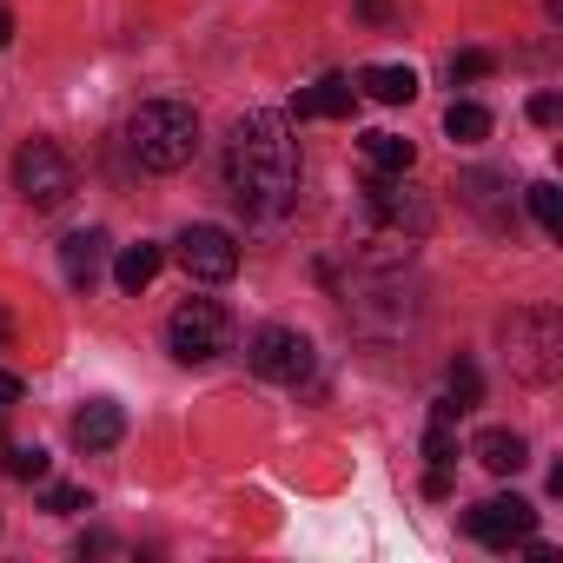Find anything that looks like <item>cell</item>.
Segmentation results:
<instances>
[{
	"label": "cell",
	"mask_w": 563,
	"mask_h": 563,
	"mask_svg": "<svg viewBox=\"0 0 563 563\" xmlns=\"http://www.w3.org/2000/svg\"><path fill=\"white\" fill-rule=\"evenodd\" d=\"M444 133H451L457 146H477V140H490V113H484L477 100H451V113H444Z\"/></svg>",
	"instance_id": "cell-18"
},
{
	"label": "cell",
	"mask_w": 563,
	"mask_h": 563,
	"mask_svg": "<svg viewBox=\"0 0 563 563\" xmlns=\"http://www.w3.org/2000/svg\"><path fill=\"white\" fill-rule=\"evenodd\" d=\"M497 186H504V179H497V173H464V179H457V192H464V199H471V206H477V212H490V225H497V232H504V225H510V219H504V212H497Z\"/></svg>",
	"instance_id": "cell-19"
},
{
	"label": "cell",
	"mask_w": 563,
	"mask_h": 563,
	"mask_svg": "<svg viewBox=\"0 0 563 563\" xmlns=\"http://www.w3.org/2000/svg\"><path fill=\"white\" fill-rule=\"evenodd\" d=\"M365 212H372L378 225H391V232H411V239H424V232H431V199H424L418 186L391 179V173L365 179Z\"/></svg>",
	"instance_id": "cell-8"
},
{
	"label": "cell",
	"mask_w": 563,
	"mask_h": 563,
	"mask_svg": "<svg viewBox=\"0 0 563 563\" xmlns=\"http://www.w3.org/2000/svg\"><path fill=\"white\" fill-rule=\"evenodd\" d=\"M47 471H54V457H47L41 444H14V451H8V477H14V484H41Z\"/></svg>",
	"instance_id": "cell-21"
},
{
	"label": "cell",
	"mask_w": 563,
	"mask_h": 563,
	"mask_svg": "<svg viewBox=\"0 0 563 563\" xmlns=\"http://www.w3.org/2000/svg\"><path fill=\"white\" fill-rule=\"evenodd\" d=\"M352 87L372 93L378 107H411V100H418V74H411V67H358Z\"/></svg>",
	"instance_id": "cell-14"
},
{
	"label": "cell",
	"mask_w": 563,
	"mask_h": 563,
	"mask_svg": "<svg viewBox=\"0 0 563 563\" xmlns=\"http://www.w3.org/2000/svg\"><path fill=\"white\" fill-rule=\"evenodd\" d=\"M166 345H173L179 365H206V358H219V352L232 345V312H225L219 299H186V306L166 319Z\"/></svg>",
	"instance_id": "cell-5"
},
{
	"label": "cell",
	"mask_w": 563,
	"mask_h": 563,
	"mask_svg": "<svg viewBox=\"0 0 563 563\" xmlns=\"http://www.w3.org/2000/svg\"><path fill=\"white\" fill-rule=\"evenodd\" d=\"M352 107H358V87L345 74H325L319 87H306L292 100V120H352Z\"/></svg>",
	"instance_id": "cell-10"
},
{
	"label": "cell",
	"mask_w": 563,
	"mask_h": 563,
	"mask_svg": "<svg viewBox=\"0 0 563 563\" xmlns=\"http://www.w3.org/2000/svg\"><path fill=\"white\" fill-rule=\"evenodd\" d=\"M424 497H451V477H444L438 464H431V477H424Z\"/></svg>",
	"instance_id": "cell-27"
},
{
	"label": "cell",
	"mask_w": 563,
	"mask_h": 563,
	"mask_svg": "<svg viewBox=\"0 0 563 563\" xmlns=\"http://www.w3.org/2000/svg\"><path fill=\"white\" fill-rule=\"evenodd\" d=\"M424 457H431L438 471L457 464V405H438V411H431V424H424Z\"/></svg>",
	"instance_id": "cell-16"
},
{
	"label": "cell",
	"mask_w": 563,
	"mask_h": 563,
	"mask_svg": "<svg viewBox=\"0 0 563 563\" xmlns=\"http://www.w3.org/2000/svg\"><path fill=\"white\" fill-rule=\"evenodd\" d=\"M14 186H21V199H27L34 212H60V206L80 192V173H74V159H67L54 140H27L21 159H14Z\"/></svg>",
	"instance_id": "cell-4"
},
{
	"label": "cell",
	"mask_w": 563,
	"mask_h": 563,
	"mask_svg": "<svg viewBox=\"0 0 563 563\" xmlns=\"http://www.w3.org/2000/svg\"><path fill=\"white\" fill-rule=\"evenodd\" d=\"M173 245H179L186 278H199V286H225V278L239 272V239L225 225H186Z\"/></svg>",
	"instance_id": "cell-7"
},
{
	"label": "cell",
	"mask_w": 563,
	"mask_h": 563,
	"mask_svg": "<svg viewBox=\"0 0 563 563\" xmlns=\"http://www.w3.org/2000/svg\"><path fill=\"white\" fill-rule=\"evenodd\" d=\"M451 405H457V411L484 405V372H477L471 358H457V365H451Z\"/></svg>",
	"instance_id": "cell-23"
},
{
	"label": "cell",
	"mask_w": 563,
	"mask_h": 563,
	"mask_svg": "<svg viewBox=\"0 0 563 563\" xmlns=\"http://www.w3.org/2000/svg\"><path fill=\"white\" fill-rule=\"evenodd\" d=\"M225 192L252 219H278L299 199V140L278 113H245L225 140Z\"/></svg>",
	"instance_id": "cell-1"
},
{
	"label": "cell",
	"mask_w": 563,
	"mask_h": 563,
	"mask_svg": "<svg viewBox=\"0 0 563 563\" xmlns=\"http://www.w3.org/2000/svg\"><path fill=\"white\" fill-rule=\"evenodd\" d=\"M8 41H14V14H8V8H0V47H8Z\"/></svg>",
	"instance_id": "cell-29"
},
{
	"label": "cell",
	"mask_w": 563,
	"mask_h": 563,
	"mask_svg": "<svg viewBox=\"0 0 563 563\" xmlns=\"http://www.w3.org/2000/svg\"><path fill=\"white\" fill-rule=\"evenodd\" d=\"M358 146H365V159H372L378 173H411V159H418V146H411L405 133H365Z\"/></svg>",
	"instance_id": "cell-17"
},
{
	"label": "cell",
	"mask_w": 563,
	"mask_h": 563,
	"mask_svg": "<svg viewBox=\"0 0 563 563\" xmlns=\"http://www.w3.org/2000/svg\"><path fill=\"white\" fill-rule=\"evenodd\" d=\"M245 358H252V372L272 378V385H306V378H312V339L292 332V325H258L252 345H245Z\"/></svg>",
	"instance_id": "cell-6"
},
{
	"label": "cell",
	"mask_w": 563,
	"mask_h": 563,
	"mask_svg": "<svg viewBox=\"0 0 563 563\" xmlns=\"http://www.w3.org/2000/svg\"><path fill=\"white\" fill-rule=\"evenodd\" d=\"M352 8H358V21H372V27H391V21H398L391 0H352Z\"/></svg>",
	"instance_id": "cell-25"
},
{
	"label": "cell",
	"mask_w": 563,
	"mask_h": 563,
	"mask_svg": "<svg viewBox=\"0 0 563 563\" xmlns=\"http://www.w3.org/2000/svg\"><path fill=\"white\" fill-rule=\"evenodd\" d=\"M41 504H47V510H60V517H74V510H93L80 484H47V497H41Z\"/></svg>",
	"instance_id": "cell-24"
},
{
	"label": "cell",
	"mask_w": 563,
	"mask_h": 563,
	"mask_svg": "<svg viewBox=\"0 0 563 563\" xmlns=\"http://www.w3.org/2000/svg\"><path fill=\"white\" fill-rule=\"evenodd\" d=\"M523 199H530V212H537V225H543L550 239H563V192H556L550 179H537V186H530Z\"/></svg>",
	"instance_id": "cell-20"
},
{
	"label": "cell",
	"mask_w": 563,
	"mask_h": 563,
	"mask_svg": "<svg viewBox=\"0 0 563 563\" xmlns=\"http://www.w3.org/2000/svg\"><path fill=\"white\" fill-rule=\"evenodd\" d=\"M556 113H563L556 93H537V100H530V120H537V126H556Z\"/></svg>",
	"instance_id": "cell-26"
},
{
	"label": "cell",
	"mask_w": 563,
	"mask_h": 563,
	"mask_svg": "<svg viewBox=\"0 0 563 563\" xmlns=\"http://www.w3.org/2000/svg\"><path fill=\"white\" fill-rule=\"evenodd\" d=\"M504 345H510V372L523 385H550L563 372V319L556 312H510Z\"/></svg>",
	"instance_id": "cell-3"
},
{
	"label": "cell",
	"mask_w": 563,
	"mask_h": 563,
	"mask_svg": "<svg viewBox=\"0 0 563 563\" xmlns=\"http://www.w3.org/2000/svg\"><path fill=\"white\" fill-rule=\"evenodd\" d=\"M471 457L490 471V477H517L523 464H530V444L517 438V431H504V424H490V431H477L471 438Z\"/></svg>",
	"instance_id": "cell-11"
},
{
	"label": "cell",
	"mask_w": 563,
	"mask_h": 563,
	"mask_svg": "<svg viewBox=\"0 0 563 563\" xmlns=\"http://www.w3.org/2000/svg\"><path fill=\"white\" fill-rule=\"evenodd\" d=\"M8 339H14V325H8V312H0V345H8Z\"/></svg>",
	"instance_id": "cell-30"
},
{
	"label": "cell",
	"mask_w": 563,
	"mask_h": 563,
	"mask_svg": "<svg viewBox=\"0 0 563 563\" xmlns=\"http://www.w3.org/2000/svg\"><path fill=\"white\" fill-rule=\"evenodd\" d=\"M60 265H67V286L74 292H93V278L107 265V232H67L60 239Z\"/></svg>",
	"instance_id": "cell-12"
},
{
	"label": "cell",
	"mask_w": 563,
	"mask_h": 563,
	"mask_svg": "<svg viewBox=\"0 0 563 563\" xmlns=\"http://www.w3.org/2000/svg\"><path fill=\"white\" fill-rule=\"evenodd\" d=\"M120 438H126V411L107 405V398H93V405L74 418V444H80V451H113Z\"/></svg>",
	"instance_id": "cell-13"
},
{
	"label": "cell",
	"mask_w": 563,
	"mask_h": 563,
	"mask_svg": "<svg viewBox=\"0 0 563 563\" xmlns=\"http://www.w3.org/2000/svg\"><path fill=\"white\" fill-rule=\"evenodd\" d=\"M126 153L146 166V173H179L192 153H199V113L186 100H146L133 120H126Z\"/></svg>",
	"instance_id": "cell-2"
},
{
	"label": "cell",
	"mask_w": 563,
	"mask_h": 563,
	"mask_svg": "<svg viewBox=\"0 0 563 563\" xmlns=\"http://www.w3.org/2000/svg\"><path fill=\"white\" fill-rule=\"evenodd\" d=\"M464 530L484 550H510L523 530H537V504H523V497H484V504L464 510Z\"/></svg>",
	"instance_id": "cell-9"
},
{
	"label": "cell",
	"mask_w": 563,
	"mask_h": 563,
	"mask_svg": "<svg viewBox=\"0 0 563 563\" xmlns=\"http://www.w3.org/2000/svg\"><path fill=\"white\" fill-rule=\"evenodd\" d=\"M490 74H497V54H490V47H464V54H451V80H457V87L490 80Z\"/></svg>",
	"instance_id": "cell-22"
},
{
	"label": "cell",
	"mask_w": 563,
	"mask_h": 563,
	"mask_svg": "<svg viewBox=\"0 0 563 563\" xmlns=\"http://www.w3.org/2000/svg\"><path fill=\"white\" fill-rule=\"evenodd\" d=\"M159 265H166V252H159V245H146V239H140V245H126V252H120V258H113V286H120V292H133V299H140V292H146V286H153V278H159Z\"/></svg>",
	"instance_id": "cell-15"
},
{
	"label": "cell",
	"mask_w": 563,
	"mask_h": 563,
	"mask_svg": "<svg viewBox=\"0 0 563 563\" xmlns=\"http://www.w3.org/2000/svg\"><path fill=\"white\" fill-rule=\"evenodd\" d=\"M14 398H21V378H14V372H0V405H14Z\"/></svg>",
	"instance_id": "cell-28"
}]
</instances>
